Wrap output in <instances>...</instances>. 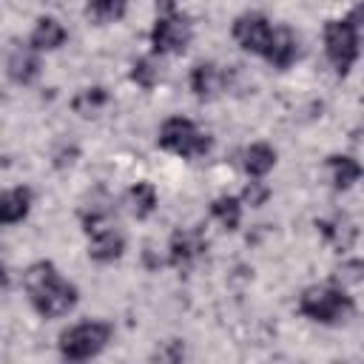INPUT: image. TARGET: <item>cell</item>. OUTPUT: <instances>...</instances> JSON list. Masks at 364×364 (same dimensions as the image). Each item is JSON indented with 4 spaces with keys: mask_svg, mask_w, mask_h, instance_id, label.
Returning <instances> with one entry per match:
<instances>
[{
    "mask_svg": "<svg viewBox=\"0 0 364 364\" xmlns=\"http://www.w3.org/2000/svg\"><path fill=\"white\" fill-rule=\"evenodd\" d=\"M26 290L31 296L34 310L43 318H57L74 310L77 304V287L63 282L57 276V267L51 262H34L26 270Z\"/></svg>",
    "mask_w": 364,
    "mask_h": 364,
    "instance_id": "6da1fadb",
    "label": "cell"
},
{
    "mask_svg": "<svg viewBox=\"0 0 364 364\" xmlns=\"http://www.w3.org/2000/svg\"><path fill=\"white\" fill-rule=\"evenodd\" d=\"M299 310L321 324H338L353 313V296L336 284H313L301 293Z\"/></svg>",
    "mask_w": 364,
    "mask_h": 364,
    "instance_id": "7a4b0ae2",
    "label": "cell"
},
{
    "mask_svg": "<svg viewBox=\"0 0 364 364\" xmlns=\"http://www.w3.org/2000/svg\"><path fill=\"white\" fill-rule=\"evenodd\" d=\"M159 145L171 154H179V156H188V159H196V156H205L210 151V139L208 134H202L191 119L185 117H171L162 122L159 128Z\"/></svg>",
    "mask_w": 364,
    "mask_h": 364,
    "instance_id": "3957f363",
    "label": "cell"
},
{
    "mask_svg": "<svg viewBox=\"0 0 364 364\" xmlns=\"http://www.w3.org/2000/svg\"><path fill=\"white\" fill-rule=\"evenodd\" d=\"M355 14L347 20H330L324 26V46H327V57L336 65L338 74H347L350 65L358 57V28H355Z\"/></svg>",
    "mask_w": 364,
    "mask_h": 364,
    "instance_id": "277c9868",
    "label": "cell"
},
{
    "mask_svg": "<svg viewBox=\"0 0 364 364\" xmlns=\"http://www.w3.org/2000/svg\"><path fill=\"white\" fill-rule=\"evenodd\" d=\"M111 338V324L105 321H82V324H74L71 330H65L60 336V353L71 361H82V358H91L97 355Z\"/></svg>",
    "mask_w": 364,
    "mask_h": 364,
    "instance_id": "5b68a950",
    "label": "cell"
},
{
    "mask_svg": "<svg viewBox=\"0 0 364 364\" xmlns=\"http://www.w3.org/2000/svg\"><path fill=\"white\" fill-rule=\"evenodd\" d=\"M191 23L185 20V17H179V14H165V17H159L156 23H154V28H151V46H154V51H159V54H179V51H185L188 48V43H191Z\"/></svg>",
    "mask_w": 364,
    "mask_h": 364,
    "instance_id": "8992f818",
    "label": "cell"
},
{
    "mask_svg": "<svg viewBox=\"0 0 364 364\" xmlns=\"http://www.w3.org/2000/svg\"><path fill=\"white\" fill-rule=\"evenodd\" d=\"M270 34H273V28H270L267 17H264V14H256V11L242 14V17H236V23H233V37H236V43H239L245 51H253V54H264L267 43H270Z\"/></svg>",
    "mask_w": 364,
    "mask_h": 364,
    "instance_id": "52a82bcc",
    "label": "cell"
},
{
    "mask_svg": "<svg viewBox=\"0 0 364 364\" xmlns=\"http://www.w3.org/2000/svg\"><path fill=\"white\" fill-rule=\"evenodd\" d=\"M208 247V239L199 228H185V230H176L171 236V247H168V259L173 267H188L193 259H199Z\"/></svg>",
    "mask_w": 364,
    "mask_h": 364,
    "instance_id": "ba28073f",
    "label": "cell"
},
{
    "mask_svg": "<svg viewBox=\"0 0 364 364\" xmlns=\"http://www.w3.org/2000/svg\"><path fill=\"white\" fill-rule=\"evenodd\" d=\"M296 54H299V37H296L287 26L273 28L270 43H267V48H264L262 57H267L276 68H287V65L296 60Z\"/></svg>",
    "mask_w": 364,
    "mask_h": 364,
    "instance_id": "9c48e42d",
    "label": "cell"
},
{
    "mask_svg": "<svg viewBox=\"0 0 364 364\" xmlns=\"http://www.w3.org/2000/svg\"><path fill=\"white\" fill-rule=\"evenodd\" d=\"M125 250V239L119 230H114V225H105L100 230L91 233V245H88V256L97 262H114L119 259Z\"/></svg>",
    "mask_w": 364,
    "mask_h": 364,
    "instance_id": "30bf717a",
    "label": "cell"
},
{
    "mask_svg": "<svg viewBox=\"0 0 364 364\" xmlns=\"http://www.w3.org/2000/svg\"><path fill=\"white\" fill-rule=\"evenodd\" d=\"M9 77L14 82H31L37 74H40V60H37V51L31 46H20L11 51L9 57Z\"/></svg>",
    "mask_w": 364,
    "mask_h": 364,
    "instance_id": "8fae6325",
    "label": "cell"
},
{
    "mask_svg": "<svg viewBox=\"0 0 364 364\" xmlns=\"http://www.w3.org/2000/svg\"><path fill=\"white\" fill-rule=\"evenodd\" d=\"M31 208V191L28 188H14L0 193V222L3 225H14L20 219H26Z\"/></svg>",
    "mask_w": 364,
    "mask_h": 364,
    "instance_id": "7c38bea8",
    "label": "cell"
},
{
    "mask_svg": "<svg viewBox=\"0 0 364 364\" xmlns=\"http://www.w3.org/2000/svg\"><path fill=\"white\" fill-rule=\"evenodd\" d=\"M65 43V28L54 20V17H40L34 31H31V48L34 51H51V48H60Z\"/></svg>",
    "mask_w": 364,
    "mask_h": 364,
    "instance_id": "4fadbf2b",
    "label": "cell"
},
{
    "mask_svg": "<svg viewBox=\"0 0 364 364\" xmlns=\"http://www.w3.org/2000/svg\"><path fill=\"white\" fill-rule=\"evenodd\" d=\"M222 82H225V74H222V68L216 63H199L191 71V88H193L196 97H213V94H219Z\"/></svg>",
    "mask_w": 364,
    "mask_h": 364,
    "instance_id": "5bb4252c",
    "label": "cell"
},
{
    "mask_svg": "<svg viewBox=\"0 0 364 364\" xmlns=\"http://www.w3.org/2000/svg\"><path fill=\"white\" fill-rule=\"evenodd\" d=\"M273 165H276V151H273L270 145L256 142V145H250V148L245 151V171H247L250 176H264Z\"/></svg>",
    "mask_w": 364,
    "mask_h": 364,
    "instance_id": "9a60e30c",
    "label": "cell"
},
{
    "mask_svg": "<svg viewBox=\"0 0 364 364\" xmlns=\"http://www.w3.org/2000/svg\"><path fill=\"white\" fill-rule=\"evenodd\" d=\"M330 173H333V185L336 188H350L353 182H358V176H361V168H358V162L353 159V156H330Z\"/></svg>",
    "mask_w": 364,
    "mask_h": 364,
    "instance_id": "2e32d148",
    "label": "cell"
},
{
    "mask_svg": "<svg viewBox=\"0 0 364 364\" xmlns=\"http://www.w3.org/2000/svg\"><path fill=\"white\" fill-rule=\"evenodd\" d=\"M125 9H128V0H91L88 9H85V14L94 23L105 26V23H117L125 14Z\"/></svg>",
    "mask_w": 364,
    "mask_h": 364,
    "instance_id": "e0dca14e",
    "label": "cell"
},
{
    "mask_svg": "<svg viewBox=\"0 0 364 364\" xmlns=\"http://www.w3.org/2000/svg\"><path fill=\"white\" fill-rule=\"evenodd\" d=\"M128 205L134 210V216H148L154 208H156V191L151 182H136L131 191H128Z\"/></svg>",
    "mask_w": 364,
    "mask_h": 364,
    "instance_id": "ac0fdd59",
    "label": "cell"
},
{
    "mask_svg": "<svg viewBox=\"0 0 364 364\" xmlns=\"http://www.w3.org/2000/svg\"><path fill=\"white\" fill-rule=\"evenodd\" d=\"M318 228H321V233L336 245V247H350L353 245V239H355V225L350 222V219H330V222H318Z\"/></svg>",
    "mask_w": 364,
    "mask_h": 364,
    "instance_id": "d6986e66",
    "label": "cell"
},
{
    "mask_svg": "<svg viewBox=\"0 0 364 364\" xmlns=\"http://www.w3.org/2000/svg\"><path fill=\"white\" fill-rule=\"evenodd\" d=\"M210 213H213L228 230H236V225H239V219H242V202H239L236 196H219V199H213Z\"/></svg>",
    "mask_w": 364,
    "mask_h": 364,
    "instance_id": "ffe728a7",
    "label": "cell"
},
{
    "mask_svg": "<svg viewBox=\"0 0 364 364\" xmlns=\"http://www.w3.org/2000/svg\"><path fill=\"white\" fill-rule=\"evenodd\" d=\"M108 102V91L105 88H82L77 97H74V111H80L82 117H88V114H94L97 108H102Z\"/></svg>",
    "mask_w": 364,
    "mask_h": 364,
    "instance_id": "44dd1931",
    "label": "cell"
},
{
    "mask_svg": "<svg viewBox=\"0 0 364 364\" xmlns=\"http://www.w3.org/2000/svg\"><path fill=\"white\" fill-rule=\"evenodd\" d=\"M131 80H134L136 85H142V88H154L156 80H159V65H156L151 57H142V60L134 63V68H131Z\"/></svg>",
    "mask_w": 364,
    "mask_h": 364,
    "instance_id": "7402d4cb",
    "label": "cell"
},
{
    "mask_svg": "<svg viewBox=\"0 0 364 364\" xmlns=\"http://www.w3.org/2000/svg\"><path fill=\"white\" fill-rule=\"evenodd\" d=\"M338 273H344V276H338L341 279V287L344 284H358L361 282V262H347Z\"/></svg>",
    "mask_w": 364,
    "mask_h": 364,
    "instance_id": "603a6c76",
    "label": "cell"
},
{
    "mask_svg": "<svg viewBox=\"0 0 364 364\" xmlns=\"http://www.w3.org/2000/svg\"><path fill=\"white\" fill-rule=\"evenodd\" d=\"M245 199H247L250 205H262V202L267 199V188H262L259 182H250V188L245 191Z\"/></svg>",
    "mask_w": 364,
    "mask_h": 364,
    "instance_id": "cb8c5ba5",
    "label": "cell"
},
{
    "mask_svg": "<svg viewBox=\"0 0 364 364\" xmlns=\"http://www.w3.org/2000/svg\"><path fill=\"white\" fill-rule=\"evenodd\" d=\"M173 6H176V0H156V9H159V11H165V14H171V11H173Z\"/></svg>",
    "mask_w": 364,
    "mask_h": 364,
    "instance_id": "d4e9b609",
    "label": "cell"
},
{
    "mask_svg": "<svg viewBox=\"0 0 364 364\" xmlns=\"http://www.w3.org/2000/svg\"><path fill=\"white\" fill-rule=\"evenodd\" d=\"M6 284H9V273H6V267L0 264V290H3Z\"/></svg>",
    "mask_w": 364,
    "mask_h": 364,
    "instance_id": "484cf974",
    "label": "cell"
}]
</instances>
